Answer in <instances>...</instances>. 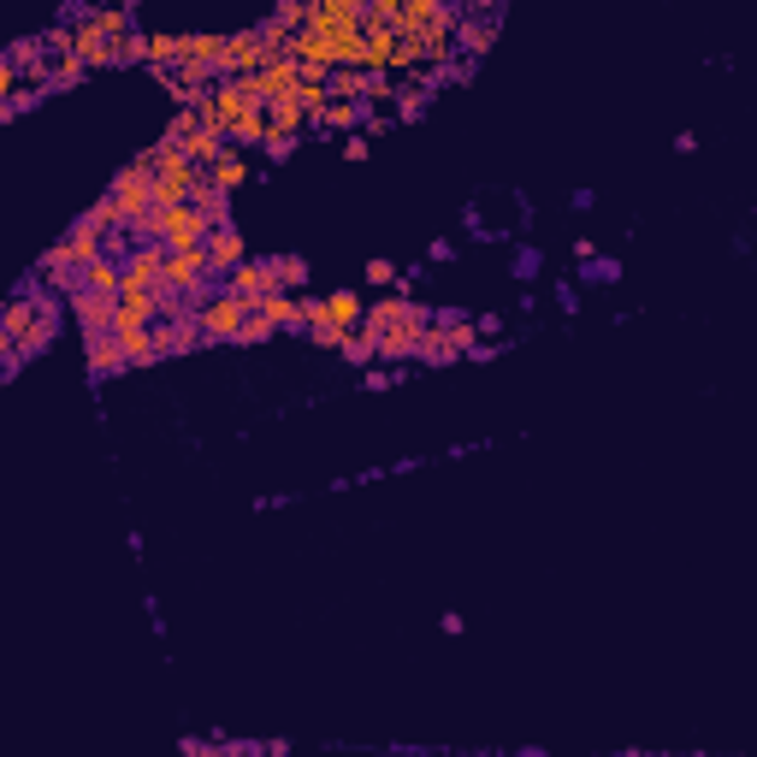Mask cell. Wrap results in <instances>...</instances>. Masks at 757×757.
<instances>
[{"mask_svg":"<svg viewBox=\"0 0 757 757\" xmlns=\"http://www.w3.org/2000/svg\"><path fill=\"white\" fill-rule=\"evenodd\" d=\"M249 320H255V308L243 297H231V290H214V297L196 308V325L208 332V343H237Z\"/></svg>","mask_w":757,"mask_h":757,"instance_id":"277c9868","label":"cell"},{"mask_svg":"<svg viewBox=\"0 0 757 757\" xmlns=\"http://www.w3.org/2000/svg\"><path fill=\"white\" fill-rule=\"evenodd\" d=\"M83 77H90V65H83V54H60V60H54V77H48V90L65 95V90H77Z\"/></svg>","mask_w":757,"mask_h":757,"instance_id":"e0dca14e","label":"cell"},{"mask_svg":"<svg viewBox=\"0 0 757 757\" xmlns=\"http://www.w3.org/2000/svg\"><path fill=\"white\" fill-rule=\"evenodd\" d=\"M367 83H373V72L343 65V72H332V101H367Z\"/></svg>","mask_w":757,"mask_h":757,"instance_id":"ac0fdd59","label":"cell"},{"mask_svg":"<svg viewBox=\"0 0 757 757\" xmlns=\"http://www.w3.org/2000/svg\"><path fill=\"white\" fill-rule=\"evenodd\" d=\"M361 320H367V302H361V290L308 297V332H343V338H355Z\"/></svg>","mask_w":757,"mask_h":757,"instance_id":"7a4b0ae2","label":"cell"},{"mask_svg":"<svg viewBox=\"0 0 757 757\" xmlns=\"http://www.w3.org/2000/svg\"><path fill=\"white\" fill-rule=\"evenodd\" d=\"M397 367H367V373H361V391H391V385H397Z\"/></svg>","mask_w":757,"mask_h":757,"instance_id":"d4e9b609","label":"cell"},{"mask_svg":"<svg viewBox=\"0 0 757 757\" xmlns=\"http://www.w3.org/2000/svg\"><path fill=\"white\" fill-rule=\"evenodd\" d=\"M587 279H592V284H615V279H622V261H592Z\"/></svg>","mask_w":757,"mask_h":757,"instance_id":"83f0119b","label":"cell"},{"mask_svg":"<svg viewBox=\"0 0 757 757\" xmlns=\"http://www.w3.org/2000/svg\"><path fill=\"white\" fill-rule=\"evenodd\" d=\"M65 12H72V19H83V24H95L101 37L118 42V48L136 37V12H131V7H101V12H95V7H65Z\"/></svg>","mask_w":757,"mask_h":757,"instance_id":"8fae6325","label":"cell"},{"mask_svg":"<svg viewBox=\"0 0 757 757\" xmlns=\"http://www.w3.org/2000/svg\"><path fill=\"white\" fill-rule=\"evenodd\" d=\"M196 184H201V166L189 160V154L160 148V166H154V208H184V201L196 196Z\"/></svg>","mask_w":757,"mask_h":757,"instance_id":"3957f363","label":"cell"},{"mask_svg":"<svg viewBox=\"0 0 757 757\" xmlns=\"http://www.w3.org/2000/svg\"><path fill=\"white\" fill-rule=\"evenodd\" d=\"M279 136H290V143H302V136H308V107H302V90L272 101V143H279Z\"/></svg>","mask_w":757,"mask_h":757,"instance_id":"4fadbf2b","label":"cell"},{"mask_svg":"<svg viewBox=\"0 0 757 757\" xmlns=\"http://www.w3.org/2000/svg\"><path fill=\"white\" fill-rule=\"evenodd\" d=\"M497 48V12L491 7H462V30H456V60L479 65Z\"/></svg>","mask_w":757,"mask_h":757,"instance_id":"8992f818","label":"cell"},{"mask_svg":"<svg viewBox=\"0 0 757 757\" xmlns=\"http://www.w3.org/2000/svg\"><path fill=\"white\" fill-rule=\"evenodd\" d=\"M361 279H367V284H391V290H397V279H403V272H397V261H385V255H373Z\"/></svg>","mask_w":757,"mask_h":757,"instance_id":"7402d4cb","label":"cell"},{"mask_svg":"<svg viewBox=\"0 0 757 757\" xmlns=\"http://www.w3.org/2000/svg\"><path fill=\"white\" fill-rule=\"evenodd\" d=\"M290 154H297V143H290V136H279V143H267V160H290Z\"/></svg>","mask_w":757,"mask_h":757,"instance_id":"f1b7e54d","label":"cell"},{"mask_svg":"<svg viewBox=\"0 0 757 757\" xmlns=\"http://www.w3.org/2000/svg\"><path fill=\"white\" fill-rule=\"evenodd\" d=\"M367 154H373V136H367V131H361V136H343V160H355V166H361Z\"/></svg>","mask_w":757,"mask_h":757,"instance_id":"484cf974","label":"cell"},{"mask_svg":"<svg viewBox=\"0 0 757 757\" xmlns=\"http://www.w3.org/2000/svg\"><path fill=\"white\" fill-rule=\"evenodd\" d=\"M208 184L219 189V196H231V189H243L249 184V160H243V154H226V160H219V166H208Z\"/></svg>","mask_w":757,"mask_h":757,"instance_id":"2e32d148","label":"cell"},{"mask_svg":"<svg viewBox=\"0 0 757 757\" xmlns=\"http://www.w3.org/2000/svg\"><path fill=\"white\" fill-rule=\"evenodd\" d=\"M231 757H284V746H255V739H231Z\"/></svg>","mask_w":757,"mask_h":757,"instance_id":"4316f807","label":"cell"},{"mask_svg":"<svg viewBox=\"0 0 757 757\" xmlns=\"http://www.w3.org/2000/svg\"><path fill=\"white\" fill-rule=\"evenodd\" d=\"M154 350H160V361L189 355V350H208V332L196 325V314H184V320H160V325H154Z\"/></svg>","mask_w":757,"mask_h":757,"instance_id":"9c48e42d","label":"cell"},{"mask_svg":"<svg viewBox=\"0 0 757 757\" xmlns=\"http://www.w3.org/2000/svg\"><path fill=\"white\" fill-rule=\"evenodd\" d=\"M267 338H279V325H272L267 314H255V320L243 325V338H237V350H255V343H267Z\"/></svg>","mask_w":757,"mask_h":757,"instance_id":"44dd1931","label":"cell"},{"mask_svg":"<svg viewBox=\"0 0 757 757\" xmlns=\"http://www.w3.org/2000/svg\"><path fill=\"white\" fill-rule=\"evenodd\" d=\"M60 302L54 290H42L37 279L12 290L7 314H0V355H7V373H19L30 355H42L48 343L60 338Z\"/></svg>","mask_w":757,"mask_h":757,"instance_id":"6da1fadb","label":"cell"},{"mask_svg":"<svg viewBox=\"0 0 757 757\" xmlns=\"http://www.w3.org/2000/svg\"><path fill=\"white\" fill-rule=\"evenodd\" d=\"M226 290H231V297H243L255 314H261V302L279 297V272H272V255H267V261H243V267H237L231 279H226Z\"/></svg>","mask_w":757,"mask_h":757,"instance_id":"ba28073f","label":"cell"},{"mask_svg":"<svg viewBox=\"0 0 757 757\" xmlns=\"http://www.w3.org/2000/svg\"><path fill=\"white\" fill-rule=\"evenodd\" d=\"M267 60H272L267 30L249 24V30H231V37H226V60H219V72H226V77H249V72H261Z\"/></svg>","mask_w":757,"mask_h":757,"instance_id":"5b68a950","label":"cell"},{"mask_svg":"<svg viewBox=\"0 0 757 757\" xmlns=\"http://www.w3.org/2000/svg\"><path fill=\"white\" fill-rule=\"evenodd\" d=\"M539 267H545V261H539V249H527V243L515 249V279H521V284H527V279H539Z\"/></svg>","mask_w":757,"mask_h":757,"instance_id":"cb8c5ba5","label":"cell"},{"mask_svg":"<svg viewBox=\"0 0 757 757\" xmlns=\"http://www.w3.org/2000/svg\"><path fill=\"white\" fill-rule=\"evenodd\" d=\"M37 101H48V90H19L12 101H0V118H19V113H30Z\"/></svg>","mask_w":757,"mask_h":757,"instance_id":"603a6c76","label":"cell"},{"mask_svg":"<svg viewBox=\"0 0 757 757\" xmlns=\"http://www.w3.org/2000/svg\"><path fill=\"white\" fill-rule=\"evenodd\" d=\"M557 308H562V314H574V308H580V297H574V290H568V284H557Z\"/></svg>","mask_w":757,"mask_h":757,"instance_id":"f546056e","label":"cell"},{"mask_svg":"<svg viewBox=\"0 0 757 757\" xmlns=\"http://www.w3.org/2000/svg\"><path fill=\"white\" fill-rule=\"evenodd\" d=\"M261 314L279 325V332H302L308 338V297H284V290H279V297L261 302Z\"/></svg>","mask_w":757,"mask_h":757,"instance_id":"9a60e30c","label":"cell"},{"mask_svg":"<svg viewBox=\"0 0 757 757\" xmlns=\"http://www.w3.org/2000/svg\"><path fill=\"white\" fill-rule=\"evenodd\" d=\"M83 361H90V378H118V373H131V355H125V343H118V332H107V338H83Z\"/></svg>","mask_w":757,"mask_h":757,"instance_id":"30bf717a","label":"cell"},{"mask_svg":"<svg viewBox=\"0 0 757 757\" xmlns=\"http://www.w3.org/2000/svg\"><path fill=\"white\" fill-rule=\"evenodd\" d=\"M343 361H350V367H361V373H367V367H378V343L367 338V332H355L350 343H343V350H338Z\"/></svg>","mask_w":757,"mask_h":757,"instance_id":"ffe728a7","label":"cell"},{"mask_svg":"<svg viewBox=\"0 0 757 757\" xmlns=\"http://www.w3.org/2000/svg\"><path fill=\"white\" fill-rule=\"evenodd\" d=\"M249 101L237 95V83H219V90H208L196 101V113H201V131H214V136H231L237 131V118H243Z\"/></svg>","mask_w":757,"mask_h":757,"instance_id":"52a82bcc","label":"cell"},{"mask_svg":"<svg viewBox=\"0 0 757 757\" xmlns=\"http://www.w3.org/2000/svg\"><path fill=\"white\" fill-rule=\"evenodd\" d=\"M267 143H272V107H243V118L231 131V148L243 154V148H267Z\"/></svg>","mask_w":757,"mask_h":757,"instance_id":"5bb4252c","label":"cell"},{"mask_svg":"<svg viewBox=\"0 0 757 757\" xmlns=\"http://www.w3.org/2000/svg\"><path fill=\"white\" fill-rule=\"evenodd\" d=\"M272 272H279L284 297H297V290L308 284V261H302V255H272Z\"/></svg>","mask_w":757,"mask_h":757,"instance_id":"d6986e66","label":"cell"},{"mask_svg":"<svg viewBox=\"0 0 757 757\" xmlns=\"http://www.w3.org/2000/svg\"><path fill=\"white\" fill-rule=\"evenodd\" d=\"M208 255H214V279L226 284L231 272L249 261V249H243V231H237V226H219V231H214V243H208Z\"/></svg>","mask_w":757,"mask_h":757,"instance_id":"7c38bea8","label":"cell"}]
</instances>
